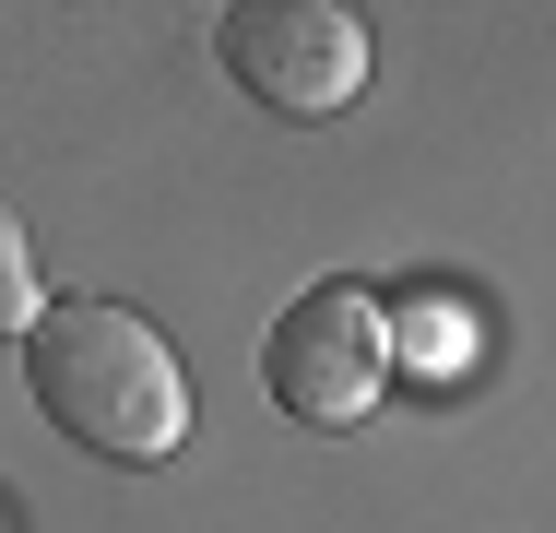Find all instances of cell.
I'll list each match as a JSON object with an SVG mask.
<instances>
[{
	"label": "cell",
	"mask_w": 556,
	"mask_h": 533,
	"mask_svg": "<svg viewBox=\"0 0 556 533\" xmlns=\"http://www.w3.org/2000/svg\"><path fill=\"white\" fill-rule=\"evenodd\" d=\"M24 392H36V416L60 438H84L108 462H166L190 438V368H178V344L142 309H118V297H72V309L36 320L24 332Z\"/></svg>",
	"instance_id": "6da1fadb"
},
{
	"label": "cell",
	"mask_w": 556,
	"mask_h": 533,
	"mask_svg": "<svg viewBox=\"0 0 556 533\" xmlns=\"http://www.w3.org/2000/svg\"><path fill=\"white\" fill-rule=\"evenodd\" d=\"M261 380L296 426H367L379 380H391V297H367L355 273L285 297L273 344H261Z\"/></svg>",
	"instance_id": "7a4b0ae2"
},
{
	"label": "cell",
	"mask_w": 556,
	"mask_h": 533,
	"mask_svg": "<svg viewBox=\"0 0 556 533\" xmlns=\"http://www.w3.org/2000/svg\"><path fill=\"white\" fill-rule=\"evenodd\" d=\"M214 60L237 72V96L273 107V119H343L367 96V24L343 0H237Z\"/></svg>",
	"instance_id": "3957f363"
},
{
	"label": "cell",
	"mask_w": 556,
	"mask_h": 533,
	"mask_svg": "<svg viewBox=\"0 0 556 533\" xmlns=\"http://www.w3.org/2000/svg\"><path fill=\"white\" fill-rule=\"evenodd\" d=\"M473 356H485V320L462 309L450 285H415V297H391V368H415V380H473Z\"/></svg>",
	"instance_id": "277c9868"
},
{
	"label": "cell",
	"mask_w": 556,
	"mask_h": 533,
	"mask_svg": "<svg viewBox=\"0 0 556 533\" xmlns=\"http://www.w3.org/2000/svg\"><path fill=\"white\" fill-rule=\"evenodd\" d=\"M36 249H24V213L0 202V332H36Z\"/></svg>",
	"instance_id": "5b68a950"
}]
</instances>
